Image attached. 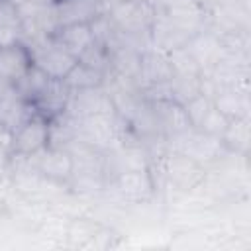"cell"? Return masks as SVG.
Returning a JSON list of instances; mask_svg holds the SVG:
<instances>
[{"mask_svg": "<svg viewBox=\"0 0 251 251\" xmlns=\"http://www.w3.org/2000/svg\"><path fill=\"white\" fill-rule=\"evenodd\" d=\"M37 155H41L37 159V171L43 176L51 180H67L75 175V159L71 151L61 147H45Z\"/></svg>", "mask_w": 251, "mask_h": 251, "instance_id": "obj_10", "label": "cell"}, {"mask_svg": "<svg viewBox=\"0 0 251 251\" xmlns=\"http://www.w3.org/2000/svg\"><path fill=\"white\" fill-rule=\"evenodd\" d=\"M63 82L71 90H84V88H96L104 82V71H98L94 67H88L84 63H76L73 71L63 78Z\"/></svg>", "mask_w": 251, "mask_h": 251, "instance_id": "obj_18", "label": "cell"}, {"mask_svg": "<svg viewBox=\"0 0 251 251\" xmlns=\"http://www.w3.org/2000/svg\"><path fill=\"white\" fill-rule=\"evenodd\" d=\"M222 143L224 147L231 149V151H239L245 153L247 145H249V126H247V118H239V120H229L224 135H222Z\"/></svg>", "mask_w": 251, "mask_h": 251, "instance_id": "obj_19", "label": "cell"}, {"mask_svg": "<svg viewBox=\"0 0 251 251\" xmlns=\"http://www.w3.org/2000/svg\"><path fill=\"white\" fill-rule=\"evenodd\" d=\"M29 53H31L33 67L53 80H63L73 71V67L78 63L76 57H73L67 49H63L53 39V35L35 39L29 47Z\"/></svg>", "mask_w": 251, "mask_h": 251, "instance_id": "obj_1", "label": "cell"}, {"mask_svg": "<svg viewBox=\"0 0 251 251\" xmlns=\"http://www.w3.org/2000/svg\"><path fill=\"white\" fill-rule=\"evenodd\" d=\"M24 43V24L16 4L0 0V47Z\"/></svg>", "mask_w": 251, "mask_h": 251, "instance_id": "obj_17", "label": "cell"}, {"mask_svg": "<svg viewBox=\"0 0 251 251\" xmlns=\"http://www.w3.org/2000/svg\"><path fill=\"white\" fill-rule=\"evenodd\" d=\"M163 14L188 37L202 31L206 20V12L198 0H173L165 6Z\"/></svg>", "mask_w": 251, "mask_h": 251, "instance_id": "obj_6", "label": "cell"}, {"mask_svg": "<svg viewBox=\"0 0 251 251\" xmlns=\"http://www.w3.org/2000/svg\"><path fill=\"white\" fill-rule=\"evenodd\" d=\"M178 139H182V145L178 147V153L190 157L192 161H196L202 167L206 163H212L214 159H218L222 149H224V143H222L220 137L208 135V133H204L200 129H194V127L180 133Z\"/></svg>", "mask_w": 251, "mask_h": 251, "instance_id": "obj_4", "label": "cell"}, {"mask_svg": "<svg viewBox=\"0 0 251 251\" xmlns=\"http://www.w3.org/2000/svg\"><path fill=\"white\" fill-rule=\"evenodd\" d=\"M51 139V126L47 116L31 114L20 126L14 127L12 135V153L18 157H31L49 147Z\"/></svg>", "mask_w": 251, "mask_h": 251, "instance_id": "obj_3", "label": "cell"}, {"mask_svg": "<svg viewBox=\"0 0 251 251\" xmlns=\"http://www.w3.org/2000/svg\"><path fill=\"white\" fill-rule=\"evenodd\" d=\"M227 124H229V118H226L216 106H212L210 112L204 116V120L200 122V126H198L196 129H200V131H204V133H208V135H216V137L222 139V135H224Z\"/></svg>", "mask_w": 251, "mask_h": 251, "instance_id": "obj_21", "label": "cell"}, {"mask_svg": "<svg viewBox=\"0 0 251 251\" xmlns=\"http://www.w3.org/2000/svg\"><path fill=\"white\" fill-rule=\"evenodd\" d=\"M75 106H76V112L80 114V118L94 116V114H116L112 94L104 92L100 86L75 90Z\"/></svg>", "mask_w": 251, "mask_h": 251, "instance_id": "obj_16", "label": "cell"}, {"mask_svg": "<svg viewBox=\"0 0 251 251\" xmlns=\"http://www.w3.org/2000/svg\"><path fill=\"white\" fill-rule=\"evenodd\" d=\"M151 108H153L159 129L173 137H178L180 133H184L192 127L182 104L173 98H157V102Z\"/></svg>", "mask_w": 251, "mask_h": 251, "instance_id": "obj_8", "label": "cell"}, {"mask_svg": "<svg viewBox=\"0 0 251 251\" xmlns=\"http://www.w3.org/2000/svg\"><path fill=\"white\" fill-rule=\"evenodd\" d=\"M53 39H55L63 49H67L73 57H76V59H78L94 41H98L92 24L61 25V27L55 29Z\"/></svg>", "mask_w": 251, "mask_h": 251, "instance_id": "obj_12", "label": "cell"}, {"mask_svg": "<svg viewBox=\"0 0 251 251\" xmlns=\"http://www.w3.org/2000/svg\"><path fill=\"white\" fill-rule=\"evenodd\" d=\"M120 171H139V169H147V159L145 153L139 147H122L116 153Z\"/></svg>", "mask_w": 251, "mask_h": 251, "instance_id": "obj_20", "label": "cell"}, {"mask_svg": "<svg viewBox=\"0 0 251 251\" xmlns=\"http://www.w3.org/2000/svg\"><path fill=\"white\" fill-rule=\"evenodd\" d=\"M155 16L157 6L151 0H114L110 6V22L129 35L149 31Z\"/></svg>", "mask_w": 251, "mask_h": 251, "instance_id": "obj_2", "label": "cell"}, {"mask_svg": "<svg viewBox=\"0 0 251 251\" xmlns=\"http://www.w3.org/2000/svg\"><path fill=\"white\" fill-rule=\"evenodd\" d=\"M167 176L171 178V182H175L176 186L188 190L194 184L200 182L202 178V165H198L196 161H192L190 157L182 155V153H175L167 159V169H165Z\"/></svg>", "mask_w": 251, "mask_h": 251, "instance_id": "obj_13", "label": "cell"}, {"mask_svg": "<svg viewBox=\"0 0 251 251\" xmlns=\"http://www.w3.org/2000/svg\"><path fill=\"white\" fill-rule=\"evenodd\" d=\"M120 194L127 200H145L153 190V180L147 169L139 171H120L116 178Z\"/></svg>", "mask_w": 251, "mask_h": 251, "instance_id": "obj_15", "label": "cell"}, {"mask_svg": "<svg viewBox=\"0 0 251 251\" xmlns=\"http://www.w3.org/2000/svg\"><path fill=\"white\" fill-rule=\"evenodd\" d=\"M147 82L155 84V86H161V84H169L175 76L173 73V67H171V61H169V55L155 49V51H149L145 53L143 57H139V71H137Z\"/></svg>", "mask_w": 251, "mask_h": 251, "instance_id": "obj_14", "label": "cell"}, {"mask_svg": "<svg viewBox=\"0 0 251 251\" xmlns=\"http://www.w3.org/2000/svg\"><path fill=\"white\" fill-rule=\"evenodd\" d=\"M184 47L192 55V59L198 63L202 73H204V69H214L224 57V45H222L220 37L214 35L212 31L202 29V31L190 35Z\"/></svg>", "mask_w": 251, "mask_h": 251, "instance_id": "obj_7", "label": "cell"}, {"mask_svg": "<svg viewBox=\"0 0 251 251\" xmlns=\"http://www.w3.org/2000/svg\"><path fill=\"white\" fill-rule=\"evenodd\" d=\"M57 27L92 24L100 16V0H55L51 2Z\"/></svg>", "mask_w": 251, "mask_h": 251, "instance_id": "obj_5", "label": "cell"}, {"mask_svg": "<svg viewBox=\"0 0 251 251\" xmlns=\"http://www.w3.org/2000/svg\"><path fill=\"white\" fill-rule=\"evenodd\" d=\"M116 114H94L82 118V135L84 139L98 147L106 149L118 139V127H116Z\"/></svg>", "mask_w": 251, "mask_h": 251, "instance_id": "obj_11", "label": "cell"}, {"mask_svg": "<svg viewBox=\"0 0 251 251\" xmlns=\"http://www.w3.org/2000/svg\"><path fill=\"white\" fill-rule=\"evenodd\" d=\"M31 67V53L25 43L0 47V82H18Z\"/></svg>", "mask_w": 251, "mask_h": 251, "instance_id": "obj_9", "label": "cell"}]
</instances>
